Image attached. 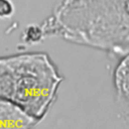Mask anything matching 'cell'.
Listing matches in <instances>:
<instances>
[{"label":"cell","instance_id":"obj_3","mask_svg":"<svg viewBox=\"0 0 129 129\" xmlns=\"http://www.w3.org/2000/svg\"><path fill=\"white\" fill-rule=\"evenodd\" d=\"M113 86L119 115L129 126V52L120 57L113 72Z\"/></svg>","mask_w":129,"mask_h":129},{"label":"cell","instance_id":"obj_5","mask_svg":"<svg viewBox=\"0 0 129 129\" xmlns=\"http://www.w3.org/2000/svg\"><path fill=\"white\" fill-rule=\"evenodd\" d=\"M44 38L42 29L39 25H29L26 27V29L23 32V41L29 43V44H34V43H38L39 41H41Z\"/></svg>","mask_w":129,"mask_h":129},{"label":"cell","instance_id":"obj_1","mask_svg":"<svg viewBox=\"0 0 129 129\" xmlns=\"http://www.w3.org/2000/svg\"><path fill=\"white\" fill-rule=\"evenodd\" d=\"M40 27L44 38L121 57L129 52V0H61Z\"/></svg>","mask_w":129,"mask_h":129},{"label":"cell","instance_id":"obj_4","mask_svg":"<svg viewBox=\"0 0 129 129\" xmlns=\"http://www.w3.org/2000/svg\"><path fill=\"white\" fill-rule=\"evenodd\" d=\"M38 123L20 107L0 97V129H32Z\"/></svg>","mask_w":129,"mask_h":129},{"label":"cell","instance_id":"obj_6","mask_svg":"<svg viewBox=\"0 0 129 129\" xmlns=\"http://www.w3.org/2000/svg\"><path fill=\"white\" fill-rule=\"evenodd\" d=\"M14 13V4L11 0H0V18H10Z\"/></svg>","mask_w":129,"mask_h":129},{"label":"cell","instance_id":"obj_2","mask_svg":"<svg viewBox=\"0 0 129 129\" xmlns=\"http://www.w3.org/2000/svg\"><path fill=\"white\" fill-rule=\"evenodd\" d=\"M63 78L46 52L0 56V97L39 122L56 100Z\"/></svg>","mask_w":129,"mask_h":129}]
</instances>
